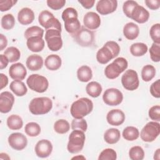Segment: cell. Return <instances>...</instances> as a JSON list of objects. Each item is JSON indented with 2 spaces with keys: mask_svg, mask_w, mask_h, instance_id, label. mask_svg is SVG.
<instances>
[{
  "mask_svg": "<svg viewBox=\"0 0 160 160\" xmlns=\"http://www.w3.org/2000/svg\"><path fill=\"white\" fill-rule=\"evenodd\" d=\"M93 109V102L88 98H81L74 101L70 108L71 116L75 119H81L88 115Z\"/></svg>",
  "mask_w": 160,
  "mask_h": 160,
  "instance_id": "obj_1",
  "label": "cell"
},
{
  "mask_svg": "<svg viewBox=\"0 0 160 160\" xmlns=\"http://www.w3.org/2000/svg\"><path fill=\"white\" fill-rule=\"evenodd\" d=\"M52 108V101L48 97H37L31 99L29 110L34 115H42L48 113Z\"/></svg>",
  "mask_w": 160,
  "mask_h": 160,
  "instance_id": "obj_2",
  "label": "cell"
},
{
  "mask_svg": "<svg viewBox=\"0 0 160 160\" xmlns=\"http://www.w3.org/2000/svg\"><path fill=\"white\" fill-rule=\"evenodd\" d=\"M86 136L84 132L75 129L70 133L68 138L67 149L71 154H76L80 152L84 145Z\"/></svg>",
  "mask_w": 160,
  "mask_h": 160,
  "instance_id": "obj_3",
  "label": "cell"
},
{
  "mask_svg": "<svg viewBox=\"0 0 160 160\" xmlns=\"http://www.w3.org/2000/svg\"><path fill=\"white\" fill-rule=\"evenodd\" d=\"M128 62L124 58H117L105 68L104 74L109 79H116L128 68Z\"/></svg>",
  "mask_w": 160,
  "mask_h": 160,
  "instance_id": "obj_4",
  "label": "cell"
},
{
  "mask_svg": "<svg viewBox=\"0 0 160 160\" xmlns=\"http://www.w3.org/2000/svg\"><path fill=\"white\" fill-rule=\"evenodd\" d=\"M26 84L31 90L39 93L44 92L49 86L48 79L38 74H31L26 80Z\"/></svg>",
  "mask_w": 160,
  "mask_h": 160,
  "instance_id": "obj_5",
  "label": "cell"
},
{
  "mask_svg": "<svg viewBox=\"0 0 160 160\" xmlns=\"http://www.w3.org/2000/svg\"><path fill=\"white\" fill-rule=\"evenodd\" d=\"M38 22L42 27L45 28L46 30L54 29L61 31H62L60 21L54 16L52 12L48 10H44L39 13L38 16Z\"/></svg>",
  "mask_w": 160,
  "mask_h": 160,
  "instance_id": "obj_6",
  "label": "cell"
},
{
  "mask_svg": "<svg viewBox=\"0 0 160 160\" xmlns=\"http://www.w3.org/2000/svg\"><path fill=\"white\" fill-rule=\"evenodd\" d=\"M160 124L157 121L148 122L141 129L140 137L141 139L147 142L154 141L159 135Z\"/></svg>",
  "mask_w": 160,
  "mask_h": 160,
  "instance_id": "obj_7",
  "label": "cell"
},
{
  "mask_svg": "<svg viewBox=\"0 0 160 160\" xmlns=\"http://www.w3.org/2000/svg\"><path fill=\"white\" fill-rule=\"evenodd\" d=\"M45 40L48 48L52 51H58L62 47L61 31L58 29H49L46 30Z\"/></svg>",
  "mask_w": 160,
  "mask_h": 160,
  "instance_id": "obj_8",
  "label": "cell"
},
{
  "mask_svg": "<svg viewBox=\"0 0 160 160\" xmlns=\"http://www.w3.org/2000/svg\"><path fill=\"white\" fill-rule=\"evenodd\" d=\"M71 36L79 46L82 47L91 46L94 42V32L84 26H81V29Z\"/></svg>",
  "mask_w": 160,
  "mask_h": 160,
  "instance_id": "obj_9",
  "label": "cell"
},
{
  "mask_svg": "<svg viewBox=\"0 0 160 160\" xmlns=\"http://www.w3.org/2000/svg\"><path fill=\"white\" fill-rule=\"evenodd\" d=\"M121 84L126 90L134 91L137 89L139 85L137 72L133 69L126 70L121 77Z\"/></svg>",
  "mask_w": 160,
  "mask_h": 160,
  "instance_id": "obj_10",
  "label": "cell"
},
{
  "mask_svg": "<svg viewBox=\"0 0 160 160\" xmlns=\"http://www.w3.org/2000/svg\"><path fill=\"white\" fill-rule=\"evenodd\" d=\"M102 100L108 106H114L120 104L123 100V94L118 89L111 88L105 90L102 95Z\"/></svg>",
  "mask_w": 160,
  "mask_h": 160,
  "instance_id": "obj_11",
  "label": "cell"
},
{
  "mask_svg": "<svg viewBox=\"0 0 160 160\" xmlns=\"http://www.w3.org/2000/svg\"><path fill=\"white\" fill-rule=\"evenodd\" d=\"M9 146L16 151L24 149L28 144L26 136L21 132H14L10 134L8 139Z\"/></svg>",
  "mask_w": 160,
  "mask_h": 160,
  "instance_id": "obj_12",
  "label": "cell"
},
{
  "mask_svg": "<svg viewBox=\"0 0 160 160\" xmlns=\"http://www.w3.org/2000/svg\"><path fill=\"white\" fill-rule=\"evenodd\" d=\"M52 144L48 139H41L39 141L34 148L35 153L38 157L46 158L49 157L52 151Z\"/></svg>",
  "mask_w": 160,
  "mask_h": 160,
  "instance_id": "obj_13",
  "label": "cell"
},
{
  "mask_svg": "<svg viewBox=\"0 0 160 160\" xmlns=\"http://www.w3.org/2000/svg\"><path fill=\"white\" fill-rule=\"evenodd\" d=\"M118 7L116 0H100L98 1L96 9L101 15H107L114 12Z\"/></svg>",
  "mask_w": 160,
  "mask_h": 160,
  "instance_id": "obj_14",
  "label": "cell"
},
{
  "mask_svg": "<svg viewBox=\"0 0 160 160\" xmlns=\"http://www.w3.org/2000/svg\"><path fill=\"white\" fill-rule=\"evenodd\" d=\"M14 103V97L9 91H4L0 94V112L8 113L12 108Z\"/></svg>",
  "mask_w": 160,
  "mask_h": 160,
  "instance_id": "obj_15",
  "label": "cell"
},
{
  "mask_svg": "<svg viewBox=\"0 0 160 160\" xmlns=\"http://www.w3.org/2000/svg\"><path fill=\"white\" fill-rule=\"evenodd\" d=\"M125 119V114L122 110L119 109L110 110L106 115L107 122L111 126H120L124 122Z\"/></svg>",
  "mask_w": 160,
  "mask_h": 160,
  "instance_id": "obj_16",
  "label": "cell"
},
{
  "mask_svg": "<svg viewBox=\"0 0 160 160\" xmlns=\"http://www.w3.org/2000/svg\"><path fill=\"white\" fill-rule=\"evenodd\" d=\"M83 23L85 28L89 30L98 29L101 24V18L98 14L89 11L85 14L83 18Z\"/></svg>",
  "mask_w": 160,
  "mask_h": 160,
  "instance_id": "obj_17",
  "label": "cell"
},
{
  "mask_svg": "<svg viewBox=\"0 0 160 160\" xmlns=\"http://www.w3.org/2000/svg\"><path fill=\"white\" fill-rule=\"evenodd\" d=\"M9 75L14 80L22 81L27 75V70L23 64L16 62L11 65L9 69Z\"/></svg>",
  "mask_w": 160,
  "mask_h": 160,
  "instance_id": "obj_18",
  "label": "cell"
},
{
  "mask_svg": "<svg viewBox=\"0 0 160 160\" xmlns=\"http://www.w3.org/2000/svg\"><path fill=\"white\" fill-rule=\"evenodd\" d=\"M130 18L138 23L142 24L148 21L149 18V12L143 6L138 4L132 11Z\"/></svg>",
  "mask_w": 160,
  "mask_h": 160,
  "instance_id": "obj_19",
  "label": "cell"
},
{
  "mask_svg": "<svg viewBox=\"0 0 160 160\" xmlns=\"http://www.w3.org/2000/svg\"><path fill=\"white\" fill-rule=\"evenodd\" d=\"M34 13L29 8H23L18 13V20L22 25L31 24L34 20Z\"/></svg>",
  "mask_w": 160,
  "mask_h": 160,
  "instance_id": "obj_20",
  "label": "cell"
},
{
  "mask_svg": "<svg viewBox=\"0 0 160 160\" xmlns=\"http://www.w3.org/2000/svg\"><path fill=\"white\" fill-rule=\"evenodd\" d=\"M44 61L42 58L38 54H31L28 57L26 61L27 68L32 71H38L43 66Z\"/></svg>",
  "mask_w": 160,
  "mask_h": 160,
  "instance_id": "obj_21",
  "label": "cell"
},
{
  "mask_svg": "<svg viewBox=\"0 0 160 160\" xmlns=\"http://www.w3.org/2000/svg\"><path fill=\"white\" fill-rule=\"evenodd\" d=\"M114 58V56L112 52L105 44H104L96 53V60L99 63L102 64H107Z\"/></svg>",
  "mask_w": 160,
  "mask_h": 160,
  "instance_id": "obj_22",
  "label": "cell"
},
{
  "mask_svg": "<svg viewBox=\"0 0 160 160\" xmlns=\"http://www.w3.org/2000/svg\"><path fill=\"white\" fill-rule=\"evenodd\" d=\"M139 34V28L138 26L132 22L126 23L123 27L124 36L129 40H134L136 39Z\"/></svg>",
  "mask_w": 160,
  "mask_h": 160,
  "instance_id": "obj_23",
  "label": "cell"
},
{
  "mask_svg": "<svg viewBox=\"0 0 160 160\" xmlns=\"http://www.w3.org/2000/svg\"><path fill=\"white\" fill-rule=\"evenodd\" d=\"M26 45L28 48L32 52H41L44 48V40L41 37H31L27 39Z\"/></svg>",
  "mask_w": 160,
  "mask_h": 160,
  "instance_id": "obj_24",
  "label": "cell"
},
{
  "mask_svg": "<svg viewBox=\"0 0 160 160\" xmlns=\"http://www.w3.org/2000/svg\"><path fill=\"white\" fill-rule=\"evenodd\" d=\"M62 60L60 56L57 54H50L46 57L44 61L46 68L50 71H56L60 68Z\"/></svg>",
  "mask_w": 160,
  "mask_h": 160,
  "instance_id": "obj_25",
  "label": "cell"
},
{
  "mask_svg": "<svg viewBox=\"0 0 160 160\" xmlns=\"http://www.w3.org/2000/svg\"><path fill=\"white\" fill-rule=\"evenodd\" d=\"M66 31L71 35L76 33L81 28V22L78 18H69L64 20Z\"/></svg>",
  "mask_w": 160,
  "mask_h": 160,
  "instance_id": "obj_26",
  "label": "cell"
},
{
  "mask_svg": "<svg viewBox=\"0 0 160 160\" xmlns=\"http://www.w3.org/2000/svg\"><path fill=\"white\" fill-rule=\"evenodd\" d=\"M9 89L16 96L19 97L26 95L28 92V89L25 84L22 81L19 80L12 81L10 83Z\"/></svg>",
  "mask_w": 160,
  "mask_h": 160,
  "instance_id": "obj_27",
  "label": "cell"
},
{
  "mask_svg": "<svg viewBox=\"0 0 160 160\" xmlns=\"http://www.w3.org/2000/svg\"><path fill=\"white\" fill-rule=\"evenodd\" d=\"M121 138V132L116 128H109L104 134V139L106 142L109 144L117 143Z\"/></svg>",
  "mask_w": 160,
  "mask_h": 160,
  "instance_id": "obj_28",
  "label": "cell"
},
{
  "mask_svg": "<svg viewBox=\"0 0 160 160\" xmlns=\"http://www.w3.org/2000/svg\"><path fill=\"white\" fill-rule=\"evenodd\" d=\"M77 77L79 81L83 82H88L92 78V69L88 66H81L77 70Z\"/></svg>",
  "mask_w": 160,
  "mask_h": 160,
  "instance_id": "obj_29",
  "label": "cell"
},
{
  "mask_svg": "<svg viewBox=\"0 0 160 160\" xmlns=\"http://www.w3.org/2000/svg\"><path fill=\"white\" fill-rule=\"evenodd\" d=\"M6 124L11 130H19L23 126V121L19 115L11 114L7 118Z\"/></svg>",
  "mask_w": 160,
  "mask_h": 160,
  "instance_id": "obj_30",
  "label": "cell"
},
{
  "mask_svg": "<svg viewBox=\"0 0 160 160\" xmlns=\"http://www.w3.org/2000/svg\"><path fill=\"white\" fill-rule=\"evenodd\" d=\"M102 88L101 85L96 81H91L86 86L87 94L92 98H98L100 96Z\"/></svg>",
  "mask_w": 160,
  "mask_h": 160,
  "instance_id": "obj_31",
  "label": "cell"
},
{
  "mask_svg": "<svg viewBox=\"0 0 160 160\" xmlns=\"http://www.w3.org/2000/svg\"><path fill=\"white\" fill-rule=\"evenodd\" d=\"M148 48L143 42H135L130 46V52L133 56L140 57L144 56L148 52Z\"/></svg>",
  "mask_w": 160,
  "mask_h": 160,
  "instance_id": "obj_32",
  "label": "cell"
},
{
  "mask_svg": "<svg viewBox=\"0 0 160 160\" xmlns=\"http://www.w3.org/2000/svg\"><path fill=\"white\" fill-rule=\"evenodd\" d=\"M123 138L129 141L136 140L139 136V131L138 129L134 126H127L122 131Z\"/></svg>",
  "mask_w": 160,
  "mask_h": 160,
  "instance_id": "obj_33",
  "label": "cell"
},
{
  "mask_svg": "<svg viewBox=\"0 0 160 160\" xmlns=\"http://www.w3.org/2000/svg\"><path fill=\"white\" fill-rule=\"evenodd\" d=\"M156 75V69L152 65L147 64L143 66L141 70V78L145 82L151 81Z\"/></svg>",
  "mask_w": 160,
  "mask_h": 160,
  "instance_id": "obj_34",
  "label": "cell"
},
{
  "mask_svg": "<svg viewBox=\"0 0 160 160\" xmlns=\"http://www.w3.org/2000/svg\"><path fill=\"white\" fill-rule=\"evenodd\" d=\"M40 125L35 122H29L25 125L24 131L30 137L38 136L41 133Z\"/></svg>",
  "mask_w": 160,
  "mask_h": 160,
  "instance_id": "obj_35",
  "label": "cell"
},
{
  "mask_svg": "<svg viewBox=\"0 0 160 160\" xmlns=\"http://www.w3.org/2000/svg\"><path fill=\"white\" fill-rule=\"evenodd\" d=\"M70 129V124L69 122L64 119L57 120L54 124V130L58 134H65Z\"/></svg>",
  "mask_w": 160,
  "mask_h": 160,
  "instance_id": "obj_36",
  "label": "cell"
},
{
  "mask_svg": "<svg viewBox=\"0 0 160 160\" xmlns=\"http://www.w3.org/2000/svg\"><path fill=\"white\" fill-rule=\"evenodd\" d=\"M8 59L10 62H14L18 61L21 57V52L16 47L10 46L8 48L4 51V54Z\"/></svg>",
  "mask_w": 160,
  "mask_h": 160,
  "instance_id": "obj_37",
  "label": "cell"
},
{
  "mask_svg": "<svg viewBox=\"0 0 160 160\" xmlns=\"http://www.w3.org/2000/svg\"><path fill=\"white\" fill-rule=\"evenodd\" d=\"M44 35V30L38 26H32L28 28L24 32V37L26 39L31 37H41Z\"/></svg>",
  "mask_w": 160,
  "mask_h": 160,
  "instance_id": "obj_38",
  "label": "cell"
},
{
  "mask_svg": "<svg viewBox=\"0 0 160 160\" xmlns=\"http://www.w3.org/2000/svg\"><path fill=\"white\" fill-rule=\"evenodd\" d=\"M129 157L132 160H142L144 158V151L142 147L135 146L130 148Z\"/></svg>",
  "mask_w": 160,
  "mask_h": 160,
  "instance_id": "obj_39",
  "label": "cell"
},
{
  "mask_svg": "<svg viewBox=\"0 0 160 160\" xmlns=\"http://www.w3.org/2000/svg\"><path fill=\"white\" fill-rule=\"evenodd\" d=\"M1 27L5 30L12 29L15 25V19L12 14H6L4 15L1 21Z\"/></svg>",
  "mask_w": 160,
  "mask_h": 160,
  "instance_id": "obj_40",
  "label": "cell"
},
{
  "mask_svg": "<svg viewBox=\"0 0 160 160\" xmlns=\"http://www.w3.org/2000/svg\"><path fill=\"white\" fill-rule=\"evenodd\" d=\"M117 159V153L112 148H106L103 149L99 154V160H116Z\"/></svg>",
  "mask_w": 160,
  "mask_h": 160,
  "instance_id": "obj_41",
  "label": "cell"
},
{
  "mask_svg": "<svg viewBox=\"0 0 160 160\" xmlns=\"http://www.w3.org/2000/svg\"><path fill=\"white\" fill-rule=\"evenodd\" d=\"M71 129L72 130L78 129L83 132H86L88 129L87 121L83 118H81V119L74 118V119H72L71 122Z\"/></svg>",
  "mask_w": 160,
  "mask_h": 160,
  "instance_id": "obj_42",
  "label": "cell"
},
{
  "mask_svg": "<svg viewBox=\"0 0 160 160\" xmlns=\"http://www.w3.org/2000/svg\"><path fill=\"white\" fill-rule=\"evenodd\" d=\"M149 35L153 42L160 44V24L156 23L152 25L149 30Z\"/></svg>",
  "mask_w": 160,
  "mask_h": 160,
  "instance_id": "obj_43",
  "label": "cell"
},
{
  "mask_svg": "<svg viewBox=\"0 0 160 160\" xmlns=\"http://www.w3.org/2000/svg\"><path fill=\"white\" fill-rule=\"evenodd\" d=\"M149 54L153 62H158L160 61V44L153 42L149 49Z\"/></svg>",
  "mask_w": 160,
  "mask_h": 160,
  "instance_id": "obj_44",
  "label": "cell"
},
{
  "mask_svg": "<svg viewBox=\"0 0 160 160\" xmlns=\"http://www.w3.org/2000/svg\"><path fill=\"white\" fill-rule=\"evenodd\" d=\"M138 4L137 2L132 0L126 1L122 5V11L124 14L129 18H131V14L134 8Z\"/></svg>",
  "mask_w": 160,
  "mask_h": 160,
  "instance_id": "obj_45",
  "label": "cell"
},
{
  "mask_svg": "<svg viewBox=\"0 0 160 160\" xmlns=\"http://www.w3.org/2000/svg\"><path fill=\"white\" fill-rule=\"evenodd\" d=\"M148 115L150 119L154 121L159 122L160 121V106L155 105L152 106L148 111Z\"/></svg>",
  "mask_w": 160,
  "mask_h": 160,
  "instance_id": "obj_46",
  "label": "cell"
},
{
  "mask_svg": "<svg viewBox=\"0 0 160 160\" xmlns=\"http://www.w3.org/2000/svg\"><path fill=\"white\" fill-rule=\"evenodd\" d=\"M49 8L53 10H59L64 7L66 4L65 0H48L46 1Z\"/></svg>",
  "mask_w": 160,
  "mask_h": 160,
  "instance_id": "obj_47",
  "label": "cell"
},
{
  "mask_svg": "<svg viewBox=\"0 0 160 160\" xmlns=\"http://www.w3.org/2000/svg\"><path fill=\"white\" fill-rule=\"evenodd\" d=\"M150 92L151 95L156 98H160V79H157L150 86Z\"/></svg>",
  "mask_w": 160,
  "mask_h": 160,
  "instance_id": "obj_48",
  "label": "cell"
},
{
  "mask_svg": "<svg viewBox=\"0 0 160 160\" xmlns=\"http://www.w3.org/2000/svg\"><path fill=\"white\" fill-rule=\"evenodd\" d=\"M72 17L78 18V13L76 9L73 8H67L62 12V19L63 21Z\"/></svg>",
  "mask_w": 160,
  "mask_h": 160,
  "instance_id": "obj_49",
  "label": "cell"
},
{
  "mask_svg": "<svg viewBox=\"0 0 160 160\" xmlns=\"http://www.w3.org/2000/svg\"><path fill=\"white\" fill-rule=\"evenodd\" d=\"M17 2L15 0H0V11L4 12L9 10Z\"/></svg>",
  "mask_w": 160,
  "mask_h": 160,
  "instance_id": "obj_50",
  "label": "cell"
},
{
  "mask_svg": "<svg viewBox=\"0 0 160 160\" xmlns=\"http://www.w3.org/2000/svg\"><path fill=\"white\" fill-rule=\"evenodd\" d=\"M104 44L111 49L114 54V58L117 57L119 55L120 52V46L116 42L114 41H107Z\"/></svg>",
  "mask_w": 160,
  "mask_h": 160,
  "instance_id": "obj_51",
  "label": "cell"
},
{
  "mask_svg": "<svg viewBox=\"0 0 160 160\" xmlns=\"http://www.w3.org/2000/svg\"><path fill=\"white\" fill-rule=\"evenodd\" d=\"M144 2L146 6L152 10H157L160 7L159 0H146Z\"/></svg>",
  "mask_w": 160,
  "mask_h": 160,
  "instance_id": "obj_52",
  "label": "cell"
},
{
  "mask_svg": "<svg viewBox=\"0 0 160 160\" xmlns=\"http://www.w3.org/2000/svg\"><path fill=\"white\" fill-rule=\"evenodd\" d=\"M78 2L80 3L85 9H91L93 7L95 3L94 0H79Z\"/></svg>",
  "mask_w": 160,
  "mask_h": 160,
  "instance_id": "obj_53",
  "label": "cell"
},
{
  "mask_svg": "<svg viewBox=\"0 0 160 160\" xmlns=\"http://www.w3.org/2000/svg\"><path fill=\"white\" fill-rule=\"evenodd\" d=\"M9 60L8 58L4 55V54H0V69H3L7 67L8 63H9Z\"/></svg>",
  "mask_w": 160,
  "mask_h": 160,
  "instance_id": "obj_54",
  "label": "cell"
},
{
  "mask_svg": "<svg viewBox=\"0 0 160 160\" xmlns=\"http://www.w3.org/2000/svg\"><path fill=\"white\" fill-rule=\"evenodd\" d=\"M8 45V39L3 34H0V51H2Z\"/></svg>",
  "mask_w": 160,
  "mask_h": 160,
  "instance_id": "obj_55",
  "label": "cell"
},
{
  "mask_svg": "<svg viewBox=\"0 0 160 160\" xmlns=\"http://www.w3.org/2000/svg\"><path fill=\"white\" fill-rule=\"evenodd\" d=\"M0 78H1V89H2L4 88H5L8 84V78L6 75L4 74L3 73L0 74Z\"/></svg>",
  "mask_w": 160,
  "mask_h": 160,
  "instance_id": "obj_56",
  "label": "cell"
},
{
  "mask_svg": "<svg viewBox=\"0 0 160 160\" xmlns=\"http://www.w3.org/2000/svg\"><path fill=\"white\" fill-rule=\"evenodd\" d=\"M154 159L159 160L160 159V149L158 148L156 149V151L154 152Z\"/></svg>",
  "mask_w": 160,
  "mask_h": 160,
  "instance_id": "obj_57",
  "label": "cell"
},
{
  "mask_svg": "<svg viewBox=\"0 0 160 160\" xmlns=\"http://www.w3.org/2000/svg\"><path fill=\"white\" fill-rule=\"evenodd\" d=\"M0 159H10V157L6 153L1 152L0 153Z\"/></svg>",
  "mask_w": 160,
  "mask_h": 160,
  "instance_id": "obj_58",
  "label": "cell"
},
{
  "mask_svg": "<svg viewBox=\"0 0 160 160\" xmlns=\"http://www.w3.org/2000/svg\"><path fill=\"white\" fill-rule=\"evenodd\" d=\"M77 158H80V159H86V158H85V157H84V156H74V157H73L72 159H77Z\"/></svg>",
  "mask_w": 160,
  "mask_h": 160,
  "instance_id": "obj_59",
  "label": "cell"
}]
</instances>
